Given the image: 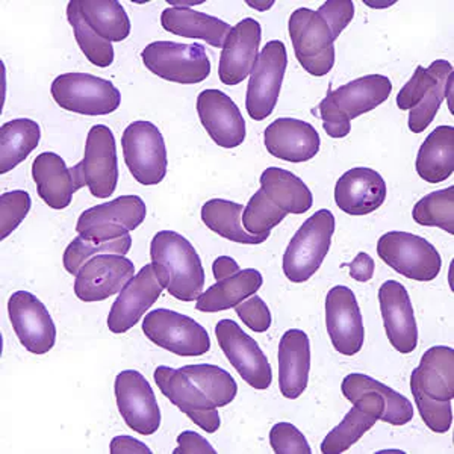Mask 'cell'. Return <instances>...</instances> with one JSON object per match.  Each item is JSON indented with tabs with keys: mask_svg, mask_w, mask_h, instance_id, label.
I'll list each match as a JSON object with an SVG mask.
<instances>
[{
	"mask_svg": "<svg viewBox=\"0 0 454 454\" xmlns=\"http://www.w3.org/2000/svg\"><path fill=\"white\" fill-rule=\"evenodd\" d=\"M348 271L356 282H368L374 274V261L370 254L361 252L348 263Z\"/></svg>",
	"mask_w": 454,
	"mask_h": 454,
	"instance_id": "obj_51",
	"label": "cell"
},
{
	"mask_svg": "<svg viewBox=\"0 0 454 454\" xmlns=\"http://www.w3.org/2000/svg\"><path fill=\"white\" fill-rule=\"evenodd\" d=\"M109 449L113 454H152V450L145 442L130 436H115Z\"/></svg>",
	"mask_w": 454,
	"mask_h": 454,
	"instance_id": "obj_52",
	"label": "cell"
},
{
	"mask_svg": "<svg viewBox=\"0 0 454 454\" xmlns=\"http://www.w3.org/2000/svg\"><path fill=\"white\" fill-rule=\"evenodd\" d=\"M318 109H320L325 134L332 138H346L347 135L350 134L351 120L335 104V100L332 98V87L329 88V93L321 102Z\"/></svg>",
	"mask_w": 454,
	"mask_h": 454,
	"instance_id": "obj_49",
	"label": "cell"
},
{
	"mask_svg": "<svg viewBox=\"0 0 454 454\" xmlns=\"http://www.w3.org/2000/svg\"><path fill=\"white\" fill-rule=\"evenodd\" d=\"M340 391L355 408L370 413L377 421L393 426L412 421L413 408L408 398L367 374L353 372L344 377Z\"/></svg>",
	"mask_w": 454,
	"mask_h": 454,
	"instance_id": "obj_10",
	"label": "cell"
},
{
	"mask_svg": "<svg viewBox=\"0 0 454 454\" xmlns=\"http://www.w3.org/2000/svg\"><path fill=\"white\" fill-rule=\"evenodd\" d=\"M335 226V215L329 209L315 212L301 224L284 254V273L288 280L303 284L320 270L329 254Z\"/></svg>",
	"mask_w": 454,
	"mask_h": 454,
	"instance_id": "obj_2",
	"label": "cell"
},
{
	"mask_svg": "<svg viewBox=\"0 0 454 454\" xmlns=\"http://www.w3.org/2000/svg\"><path fill=\"white\" fill-rule=\"evenodd\" d=\"M270 155L288 162H308L320 152L321 138L312 124L303 120L278 119L263 132Z\"/></svg>",
	"mask_w": 454,
	"mask_h": 454,
	"instance_id": "obj_25",
	"label": "cell"
},
{
	"mask_svg": "<svg viewBox=\"0 0 454 454\" xmlns=\"http://www.w3.org/2000/svg\"><path fill=\"white\" fill-rule=\"evenodd\" d=\"M181 372H185L217 408H224L237 397L238 385L235 379L217 365H185L181 368Z\"/></svg>",
	"mask_w": 454,
	"mask_h": 454,
	"instance_id": "obj_37",
	"label": "cell"
},
{
	"mask_svg": "<svg viewBox=\"0 0 454 454\" xmlns=\"http://www.w3.org/2000/svg\"><path fill=\"white\" fill-rule=\"evenodd\" d=\"M134 276V262L123 254H98L76 274L74 294L85 303L104 301L120 293Z\"/></svg>",
	"mask_w": 454,
	"mask_h": 454,
	"instance_id": "obj_17",
	"label": "cell"
},
{
	"mask_svg": "<svg viewBox=\"0 0 454 454\" xmlns=\"http://www.w3.org/2000/svg\"><path fill=\"white\" fill-rule=\"evenodd\" d=\"M427 397L438 402H453L454 350L451 347H432L424 353L419 367L411 374Z\"/></svg>",
	"mask_w": 454,
	"mask_h": 454,
	"instance_id": "obj_28",
	"label": "cell"
},
{
	"mask_svg": "<svg viewBox=\"0 0 454 454\" xmlns=\"http://www.w3.org/2000/svg\"><path fill=\"white\" fill-rule=\"evenodd\" d=\"M273 0H270V2H247L248 6H252V8H256L258 11H267L273 6Z\"/></svg>",
	"mask_w": 454,
	"mask_h": 454,
	"instance_id": "obj_54",
	"label": "cell"
},
{
	"mask_svg": "<svg viewBox=\"0 0 454 454\" xmlns=\"http://www.w3.org/2000/svg\"><path fill=\"white\" fill-rule=\"evenodd\" d=\"M367 5H370V6H372V8H374V6H389V5H393V2H389V4H376V2H367Z\"/></svg>",
	"mask_w": 454,
	"mask_h": 454,
	"instance_id": "obj_56",
	"label": "cell"
},
{
	"mask_svg": "<svg viewBox=\"0 0 454 454\" xmlns=\"http://www.w3.org/2000/svg\"><path fill=\"white\" fill-rule=\"evenodd\" d=\"M212 271H214V278L218 282V280L231 278V276L237 274L241 270H239V265H238L235 259L231 258V256H220L212 263Z\"/></svg>",
	"mask_w": 454,
	"mask_h": 454,
	"instance_id": "obj_53",
	"label": "cell"
},
{
	"mask_svg": "<svg viewBox=\"0 0 454 454\" xmlns=\"http://www.w3.org/2000/svg\"><path fill=\"white\" fill-rule=\"evenodd\" d=\"M376 423L377 419L372 415L353 406L344 419L325 436L321 444V453H346L347 450L356 444L357 441Z\"/></svg>",
	"mask_w": 454,
	"mask_h": 454,
	"instance_id": "obj_40",
	"label": "cell"
},
{
	"mask_svg": "<svg viewBox=\"0 0 454 454\" xmlns=\"http://www.w3.org/2000/svg\"><path fill=\"white\" fill-rule=\"evenodd\" d=\"M114 387L126 426L145 436L156 434L160 426V411L147 379L135 370H126L119 372Z\"/></svg>",
	"mask_w": 454,
	"mask_h": 454,
	"instance_id": "obj_15",
	"label": "cell"
},
{
	"mask_svg": "<svg viewBox=\"0 0 454 454\" xmlns=\"http://www.w3.org/2000/svg\"><path fill=\"white\" fill-rule=\"evenodd\" d=\"M235 312L239 317V320L256 333L269 331L271 325V312L269 306L258 295H252L247 300H244L243 303H239L235 308Z\"/></svg>",
	"mask_w": 454,
	"mask_h": 454,
	"instance_id": "obj_47",
	"label": "cell"
},
{
	"mask_svg": "<svg viewBox=\"0 0 454 454\" xmlns=\"http://www.w3.org/2000/svg\"><path fill=\"white\" fill-rule=\"evenodd\" d=\"M51 93L59 108L82 115H108L121 104L119 88L90 73L59 74L52 82Z\"/></svg>",
	"mask_w": 454,
	"mask_h": 454,
	"instance_id": "obj_4",
	"label": "cell"
},
{
	"mask_svg": "<svg viewBox=\"0 0 454 454\" xmlns=\"http://www.w3.org/2000/svg\"><path fill=\"white\" fill-rule=\"evenodd\" d=\"M155 263L145 265L140 273L124 285L119 299L114 301L108 315V329L113 333H124L140 323L143 315L155 305L164 291Z\"/></svg>",
	"mask_w": 454,
	"mask_h": 454,
	"instance_id": "obj_16",
	"label": "cell"
},
{
	"mask_svg": "<svg viewBox=\"0 0 454 454\" xmlns=\"http://www.w3.org/2000/svg\"><path fill=\"white\" fill-rule=\"evenodd\" d=\"M262 29L254 19H244L229 32L218 64V78L233 87L252 74L259 57Z\"/></svg>",
	"mask_w": 454,
	"mask_h": 454,
	"instance_id": "obj_23",
	"label": "cell"
},
{
	"mask_svg": "<svg viewBox=\"0 0 454 454\" xmlns=\"http://www.w3.org/2000/svg\"><path fill=\"white\" fill-rule=\"evenodd\" d=\"M310 342L305 332L289 329L279 342V387L285 398L295 400L309 383Z\"/></svg>",
	"mask_w": 454,
	"mask_h": 454,
	"instance_id": "obj_26",
	"label": "cell"
},
{
	"mask_svg": "<svg viewBox=\"0 0 454 454\" xmlns=\"http://www.w3.org/2000/svg\"><path fill=\"white\" fill-rule=\"evenodd\" d=\"M411 391H412L415 403L419 406V415H421L424 424L434 434H447L453 423L451 402H438V400L427 397L412 379H411Z\"/></svg>",
	"mask_w": 454,
	"mask_h": 454,
	"instance_id": "obj_43",
	"label": "cell"
},
{
	"mask_svg": "<svg viewBox=\"0 0 454 454\" xmlns=\"http://www.w3.org/2000/svg\"><path fill=\"white\" fill-rule=\"evenodd\" d=\"M412 217L421 226L439 227L454 235V186L423 197L413 207Z\"/></svg>",
	"mask_w": 454,
	"mask_h": 454,
	"instance_id": "obj_39",
	"label": "cell"
},
{
	"mask_svg": "<svg viewBox=\"0 0 454 454\" xmlns=\"http://www.w3.org/2000/svg\"><path fill=\"white\" fill-rule=\"evenodd\" d=\"M325 327L335 350L355 356L364 347V323L355 293L347 286H335L325 297Z\"/></svg>",
	"mask_w": 454,
	"mask_h": 454,
	"instance_id": "obj_18",
	"label": "cell"
},
{
	"mask_svg": "<svg viewBox=\"0 0 454 454\" xmlns=\"http://www.w3.org/2000/svg\"><path fill=\"white\" fill-rule=\"evenodd\" d=\"M391 91L393 83L389 78L383 74H367L336 88L335 91L332 90V98L338 108L353 120L385 104Z\"/></svg>",
	"mask_w": 454,
	"mask_h": 454,
	"instance_id": "obj_29",
	"label": "cell"
},
{
	"mask_svg": "<svg viewBox=\"0 0 454 454\" xmlns=\"http://www.w3.org/2000/svg\"><path fill=\"white\" fill-rule=\"evenodd\" d=\"M141 58L147 70L168 82L184 85L203 82L211 73V61L201 44L150 43Z\"/></svg>",
	"mask_w": 454,
	"mask_h": 454,
	"instance_id": "obj_9",
	"label": "cell"
},
{
	"mask_svg": "<svg viewBox=\"0 0 454 454\" xmlns=\"http://www.w3.org/2000/svg\"><path fill=\"white\" fill-rule=\"evenodd\" d=\"M79 8L88 27L106 42H123L129 36V17L117 0H79Z\"/></svg>",
	"mask_w": 454,
	"mask_h": 454,
	"instance_id": "obj_35",
	"label": "cell"
},
{
	"mask_svg": "<svg viewBox=\"0 0 454 454\" xmlns=\"http://www.w3.org/2000/svg\"><path fill=\"white\" fill-rule=\"evenodd\" d=\"M175 454H215V449L209 444L207 439L196 432H182L177 436V449L173 451Z\"/></svg>",
	"mask_w": 454,
	"mask_h": 454,
	"instance_id": "obj_50",
	"label": "cell"
},
{
	"mask_svg": "<svg viewBox=\"0 0 454 454\" xmlns=\"http://www.w3.org/2000/svg\"><path fill=\"white\" fill-rule=\"evenodd\" d=\"M379 303L391 346L403 355L412 353L419 346V325L408 289L397 280H387L379 289Z\"/></svg>",
	"mask_w": 454,
	"mask_h": 454,
	"instance_id": "obj_22",
	"label": "cell"
},
{
	"mask_svg": "<svg viewBox=\"0 0 454 454\" xmlns=\"http://www.w3.org/2000/svg\"><path fill=\"white\" fill-rule=\"evenodd\" d=\"M383 262L408 279L430 282L438 278L442 259L434 244L409 232H387L377 241Z\"/></svg>",
	"mask_w": 454,
	"mask_h": 454,
	"instance_id": "obj_5",
	"label": "cell"
},
{
	"mask_svg": "<svg viewBox=\"0 0 454 454\" xmlns=\"http://www.w3.org/2000/svg\"><path fill=\"white\" fill-rule=\"evenodd\" d=\"M417 173L428 184L449 179L454 171V128L439 126L428 135L417 156Z\"/></svg>",
	"mask_w": 454,
	"mask_h": 454,
	"instance_id": "obj_32",
	"label": "cell"
},
{
	"mask_svg": "<svg viewBox=\"0 0 454 454\" xmlns=\"http://www.w3.org/2000/svg\"><path fill=\"white\" fill-rule=\"evenodd\" d=\"M385 179L368 167L351 168L336 182V205L340 211L353 217H362L377 211L385 203Z\"/></svg>",
	"mask_w": 454,
	"mask_h": 454,
	"instance_id": "obj_24",
	"label": "cell"
},
{
	"mask_svg": "<svg viewBox=\"0 0 454 454\" xmlns=\"http://www.w3.org/2000/svg\"><path fill=\"white\" fill-rule=\"evenodd\" d=\"M436 64H438L436 81L428 90V93L424 96L423 100L409 113V129L412 130L413 134H421L427 129L438 114L439 106L444 102L445 96L450 98V111L453 113V104H451L453 67L445 59H436Z\"/></svg>",
	"mask_w": 454,
	"mask_h": 454,
	"instance_id": "obj_36",
	"label": "cell"
},
{
	"mask_svg": "<svg viewBox=\"0 0 454 454\" xmlns=\"http://www.w3.org/2000/svg\"><path fill=\"white\" fill-rule=\"evenodd\" d=\"M436 73H438L436 61L432 62V66L428 68L421 67V66L417 67L411 81L397 94L398 108L402 111H411L415 108L434 85L436 81Z\"/></svg>",
	"mask_w": 454,
	"mask_h": 454,
	"instance_id": "obj_45",
	"label": "cell"
},
{
	"mask_svg": "<svg viewBox=\"0 0 454 454\" xmlns=\"http://www.w3.org/2000/svg\"><path fill=\"white\" fill-rule=\"evenodd\" d=\"M317 12L325 19L333 40H336L353 20L355 5L351 0H327Z\"/></svg>",
	"mask_w": 454,
	"mask_h": 454,
	"instance_id": "obj_48",
	"label": "cell"
},
{
	"mask_svg": "<svg viewBox=\"0 0 454 454\" xmlns=\"http://www.w3.org/2000/svg\"><path fill=\"white\" fill-rule=\"evenodd\" d=\"M215 336L227 361L239 372L244 382L254 389H269L273 372L258 342L233 320H220Z\"/></svg>",
	"mask_w": 454,
	"mask_h": 454,
	"instance_id": "obj_12",
	"label": "cell"
},
{
	"mask_svg": "<svg viewBox=\"0 0 454 454\" xmlns=\"http://www.w3.org/2000/svg\"><path fill=\"white\" fill-rule=\"evenodd\" d=\"M197 113L212 141L235 149L246 140V121L232 98L220 90H205L197 98Z\"/></svg>",
	"mask_w": 454,
	"mask_h": 454,
	"instance_id": "obj_21",
	"label": "cell"
},
{
	"mask_svg": "<svg viewBox=\"0 0 454 454\" xmlns=\"http://www.w3.org/2000/svg\"><path fill=\"white\" fill-rule=\"evenodd\" d=\"M160 25L170 34L203 40L209 46H224L229 32L232 27L217 17L192 10L190 6H170L162 11Z\"/></svg>",
	"mask_w": 454,
	"mask_h": 454,
	"instance_id": "obj_27",
	"label": "cell"
},
{
	"mask_svg": "<svg viewBox=\"0 0 454 454\" xmlns=\"http://www.w3.org/2000/svg\"><path fill=\"white\" fill-rule=\"evenodd\" d=\"M124 162L141 185H158L166 179L167 145L164 137L150 121H134L121 137Z\"/></svg>",
	"mask_w": 454,
	"mask_h": 454,
	"instance_id": "obj_6",
	"label": "cell"
},
{
	"mask_svg": "<svg viewBox=\"0 0 454 454\" xmlns=\"http://www.w3.org/2000/svg\"><path fill=\"white\" fill-rule=\"evenodd\" d=\"M244 207L241 203L212 199L201 207V222L220 237L233 243L256 246L269 239L270 235H250L243 227Z\"/></svg>",
	"mask_w": 454,
	"mask_h": 454,
	"instance_id": "obj_33",
	"label": "cell"
},
{
	"mask_svg": "<svg viewBox=\"0 0 454 454\" xmlns=\"http://www.w3.org/2000/svg\"><path fill=\"white\" fill-rule=\"evenodd\" d=\"M147 207L140 196H120L115 200L90 207L79 217L76 231L94 244L128 237L145 220Z\"/></svg>",
	"mask_w": 454,
	"mask_h": 454,
	"instance_id": "obj_7",
	"label": "cell"
},
{
	"mask_svg": "<svg viewBox=\"0 0 454 454\" xmlns=\"http://www.w3.org/2000/svg\"><path fill=\"white\" fill-rule=\"evenodd\" d=\"M32 177L36 192L47 207L66 209L70 207L73 194L87 185L82 160L68 168L61 156L53 152L38 155L32 164Z\"/></svg>",
	"mask_w": 454,
	"mask_h": 454,
	"instance_id": "obj_19",
	"label": "cell"
},
{
	"mask_svg": "<svg viewBox=\"0 0 454 454\" xmlns=\"http://www.w3.org/2000/svg\"><path fill=\"white\" fill-rule=\"evenodd\" d=\"M286 67L288 55L284 43L279 40L267 43L254 62L248 81L246 108L252 119L261 121L273 114L279 100Z\"/></svg>",
	"mask_w": 454,
	"mask_h": 454,
	"instance_id": "obj_11",
	"label": "cell"
},
{
	"mask_svg": "<svg viewBox=\"0 0 454 454\" xmlns=\"http://www.w3.org/2000/svg\"><path fill=\"white\" fill-rule=\"evenodd\" d=\"M170 4H171V5L184 6V4H182V2H170ZM199 4H201V2H197V4H194V2H192V4H190V2H188V4H185V5L192 6V5H199Z\"/></svg>",
	"mask_w": 454,
	"mask_h": 454,
	"instance_id": "obj_55",
	"label": "cell"
},
{
	"mask_svg": "<svg viewBox=\"0 0 454 454\" xmlns=\"http://www.w3.org/2000/svg\"><path fill=\"white\" fill-rule=\"evenodd\" d=\"M150 258L168 294L181 301H194L205 286L200 256L185 237L175 231H160L150 243Z\"/></svg>",
	"mask_w": 454,
	"mask_h": 454,
	"instance_id": "obj_1",
	"label": "cell"
},
{
	"mask_svg": "<svg viewBox=\"0 0 454 454\" xmlns=\"http://www.w3.org/2000/svg\"><path fill=\"white\" fill-rule=\"evenodd\" d=\"M295 58L306 72L321 78L335 66V40L325 19L309 8L295 10L288 21Z\"/></svg>",
	"mask_w": 454,
	"mask_h": 454,
	"instance_id": "obj_3",
	"label": "cell"
},
{
	"mask_svg": "<svg viewBox=\"0 0 454 454\" xmlns=\"http://www.w3.org/2000/svg\"><path fill=\"white\" fill-rule=\"evenodd\" d=\"M68 23L72 25L74 38L88 61L100 68H106L114 62V47L111 43L98 36L83 20L79 0H72L67 6Z\"/></svg>",
	"mask_w": 454,
	"mask_h": 454,
	"instance_id": "obj_38",
	"label": "cell"
},
{
	"mask_svg": "<svg viewBox=\"0 0 454 454\" xmlns=\"http://www.w3.org/2000/svg\"><path fill=\"white\" fill-rule=\"evenodd\" d=\"M270 445L276 454H310L305 434L291 423H278L270 432Z\"/></svg>",
	"mask_w": 454,
	"mask_h": 454,
	"instance_id": "obj_46",
	"label": "cell"
},
{
	"mask_svg": "<svg viewBox=\"0 0 454 454\" xmlns=\"http://www.w3.org/2000/svg\"><path fill=\"white\" fill-rule=\"evenodd\" d=\"M31 196L23 190L4 192L0 196V229L2 239H6L11 233L20 226L31 211Z\"/></svg>",
	"mask_w": 454,
	"mask_h": 454,
	"instance_id": "obj_44",
	"label": "cell"
},
{
	"mask_svg": "<svg viewBox=\"0 0 454 454\" xmlns=\"http://www.w3.org/2000/svg\"><path fill=\"white\" fill-rule=\"evenodd\" d=\"M141 325L147 340L177 356H201L211 348L207 329L192 317L175 310L164 308L152 310Z\"/></svg>",
	"mask_w": 454,
	"mask_h": 454,
	"instance_id": "obj_8",
	"label": "cell"
},
{
	"mask_svg": "<svg viewBox=\"0 0 454 454\" xmlns=\"http://www.w3.org/2000/svg\"><path fill=\"white\" fill-rule=\"evenodd\" d=\"M262 274L258 270L246 269L231 278L218 280L196 300V309L207 314L237 308L244 300L256 294L262 286Z\"/></svg>",
	"mask_w": 454,
	"mask_h": 454,
	"instance_id": "obj_30",
	"label": "cell"
},
{
	"mask_svg": "<svg viewBox=\"0 0 454 454\" xmlns=\"http://www.w3.org/2000/svg\"><path fill=\"white\" fill-rule=\"evenodd\" d=\"M8 315L17 338L27 351L46 355L57 342V325L36 295L17 291L8 300Z\"/></svg>",
	"mask_w": 454,
	"mask_h": 454,
	"instance_id": "obj_13",
	"label": "cell"
},
{
	"mask_svg": "<svg viewBox=\"0 0 454 454\" xmlns=\"http://www.w3.org/2000/svg\"><path fill=\"white\" fill-rule=\"evenodd\" d=\"M155 383L176 408L185 413L192 423L203 428L207 434H215L220 426V413L217 406L205 395L200 387L192 382L185 372L175 368L160 367L155 370Z\"/></svg>",
	"mask_w": 454,
	"mask_h": 454,
	"instance_id": "obj_14",
	"label": "cell"
},
{
	"mask_svg": "<svg viewBox=\"0 0 454 454\" xmlns=\"http://www.w3.org/2000/svg\"><path fill=\"white\" fill-rule=\"evenodd\" d=\"M288 214L276 207L262 190H259L244 207L243 227L250 235H270Z\"/></svg>",
	"mask_w": 454,
	"mask_h": 454,
	"instance_id": "obj_42",
	"label": "cell"
},
{
	"mask_svg": "<svg viewBox=\"0 0 454 454\" xmlns=\"http://www.w3.org/2000/svg\"><path fill=\"white\" fill-rule=\"evenodd\" d=\"M261 190L286 214H305L314 205V196L305 182L291 171L270 167L261 175Z\"/></svg>",
	"mask_w": 454,
	"mask_h": 454,
	"instance_id": "obj_31",
	"label": "cell"
},
{
	"mask_svg": "<svg viewBox=\"0 0 454 454\" xmlns=\"http://www.w3.org/2000/svg\"><path fill=\"white\" fill-rule=\"evenodd\" d=\"M130 247H132L130 235L104 244L91 243L79 235L73 239L72 243L68 244L64 252L62 262H64V269L67 270V273L76 276L79 270L82 269L83 265L94 256L108 254H123L124 256L129 252Z\"/></svg>",
	"mask_w": 454,
	"mask_h": 454,
	"instance_id": "obj_41",
	"label": "cell"
},
{
	"mask_svg": "<svg viewBox=\"0 0 454 454\" xmlns=\"http://www.w3.org/2000/svg\"><path fill=\"white\" fill-rule=\"evenodd\" d=\"M42 129L31 119L11 120L0 129V173L14 170L40 145Z\"/></svg>",
	"mask_w": 454,
	"mask_h": 454,
	"instance_id": "obj_34",
	"label": "cell"
},
{
	"mask_svg": "<svg viewBox=\"0 0 454 454\" xmlns=\"http://www.w3.org/2000/svg\"><path fill=\"white\" fill-rule=\"evenodd\" d=\"M82 166L90 192L98 199L113 196L119 182V160L115 138L108 126L96 124L88 132Z\"/></svg>",
	"mask_w": 454,
	"mask_h": 454,
	"instance_id": "obj_20",
	"label": "cell"
}]
</instances>
